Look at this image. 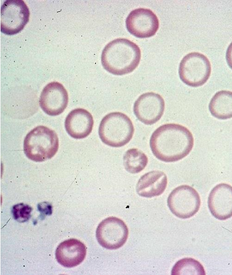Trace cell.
Instances as JSON below:
<instances>
[{
	"label": "cell",
	"instance_id": "cell-15",
	"mask_svg": "<svg viewBox=\"0 0 232 275\" xmlns=\"http://www.w3.org/2000/svg\"><path fill=\"white\" fill-rule=\"evenodd\" d=\"M166 185V174L160 170H152L140 177L137 182L136 190L141 196L152 198L162 194Z\"/></svg>",
	"mask_w": 232,
	"mask_h": 275
},
{
	"label": "cell",
	"instance_id": "cell-1",
	"mask_svg": "<svg viewBox=\"0 0 232 275\" xmlns=\"http://www.w3.org/2000/svg\"><path fill=\"white\" fill-rule=\"evenodd\" d=\"M194 138L186 127L176 124H166L152 134L150 145L154 156L160 160L169 162L188 156L194 146Z\"/></svg>",
	"mask_w": 232,
	"mask_h": 275
},
{
	"label": "cell",
	"instance_id": "cell-10",
	"mask_svg": "<svg viewBox=\"0 0 232 275\" xmlns=\"http://www.w3.org/2000/svg\"><path fill=\"white\" fill-rule=\"evenodd\" d=\"M164 108V101L160 95L148 92L140 95L135 101L134 112L141 122L146 125H151L160 120Z\"/></svg>",
	"mask_w": 232,
	"mask_h": 275
},
{
	"label": "cell",
	"instance_id": "cell-16",
	"mask_svg": "<svg viewBox=\"0 0 232 275\" xmlns=\"http://www.w3.org/2000/svg\"><path fill=\"white\" fill-rule=\"evenodd\" d=\"M212 116L220 119L226 120L232 118V92L222 90L212 96L208 106Z\"/></svg>",
	"mask_w": 232,
	"mask_h": 275
},
{
	"label": "cell",
	"instance_id": "cell-17",
	"mask_svg": "<svg viewBox=\"0 0 232 275\" xmlns=\"http://www.w3.org/2000/svg\"><path fill=\"white\" fill-rule=\"evenodd\" d=\"M123 161L126 171L130 174H137L142 171L146 166L148 158L142 150L132 148L125 152Z\"/></svg>",
	"mask_w": 232,
	"mask_h": 275
},
{
	"label": "cell",
	"instance_id": "cell-2",
	"mask_svg": "<svg viewBox=\"0 0 232 275\" xmlns=\"http://www.w3.org/2000/svg\"><path fill=\"white\" fill-rule=\"evenodd\" d=\"M141 58L138 46L126 38H116L108 42L101 56L104 68L110 74L123 75L132 72Z\"/></svg>",
	"mask_w": 232,
	"mask_h": 275
},
{
	"label": "cell",
	"instance_id": "cell-18",
	"mask_svg": "<svg viewBox=\"0 0 232 275\" xmlns=\"http://www.w3.org/2000/svg\"><path fill=\"white\" fill-rule=\"evenodd\" d=\"M172 275H204V268L198 260L192 258H184L178 261L172 270Z\"/></svg>",
	"mask_w": 232,
	"mask_h": 275
},
{
	"label": "cell",
	"instance_id": "cell-19",
	"mask_svg": "<svg viewBox=\"0 0 232 275\" xmlns=\"http://www.w3.org/2000/svg\"><path fill=\"white\" fill-rule=\"evenodd\" d=\"M32 211L31 206L23 203L14 205L12 209L14 218L20 222H26L30 218Z\"/></svg>",
	"mask_w": 232,
	"mask_h": 275
},
{
	"label": "cell",
	"instance_id": "cell-7",
	"mask_svg": "<svg viewBox=\"0 0 232 275\" xmlns=\"http://www.w3.org/2000/svg\"><path fill=\"white\" fill-rule=\"evenodd\" d=\"M168 206L171 212L180 218H188L199 210L200 199L197 191L188 185L175 188L168 198Z\"/></svg>",
	"mask_w": 232,
	"mask_h": 275
},
{
	"label": "cell",
	"instance_id": "cell-20",
	"mask_svg": "<svg viewBox=\"0 0 232 275\" xmlns=\"http://www.w3.org/2000/svg\"><path fill=\"white\" fill-rule=\"evenodd\" d=\"M226 58L228 66L232 70V42L227 48Z\"/></svg>",
	"mask_w": 232,
	"mask_h": 275
},
{
	"label": "cell",
	"instance_id": "cell-12",
	"mask_svg": "<svg viewBox=\"0 0 232 275\" xmlns=\"http://www.w3.org/2000/svg\"><path fill=\"white\" fill-rule=\"evenodd\" d=\"M208 206L212 215L220 220L232 216V186L222 183L216 186L208 198Z\"/></svg>",
	"mask_w": 232,
	"mask_h": 275
},
{
	"label": "cell",
	"instance_id": "cell-11",
	"mask_svg": "<svg viewBox=\"0 0 232 275\" xmlns=\"http://www.w3.org/2000/svg\"><path fill=\"white\" fill-rule=\"evenodd\" d=\"M68 94L63 85L57 82L46 84L42 90L40 105L42 110L51 116L62 114L68 104Z\"/></svg>",
	"mask_w": 232,
	"mask_h": 275
},
{
	"label": "cell",
	"instance_id": "cell-3",
	"mask_svg": "<svg viewBox=\"0 0 232 275\" xmlns=\"http://www.w3.org/2000/svg\"><path fill=\"white\" fill-rule=\"evenodd\" d=\"M58 145L56 132L46 126H39L26 134L24 142V151L29 159L43 162L55 155Z\"/></svg>",
	"mask_w": 232,
	"mask_h": 275
},
{
	"label": "cell",
	"instance_id": "cell-4",
	"mask_svg": "<svg viewBox=\"0 0 232 275\" xmlns=\"http://www.w3.org/2000/svg\"><path fill=\"white\" fill-rule=\"evenodd\" d=\"M134 126L130 118L120 112H112L102 120L98 134L106 144L115 148L127 144L134 134Z\"/></svg>",
	"mask_w": 232,
	"mask_h": 275
},
{
	"label": "cell",
	"instance_id": "cell-5",
	"mask_svg": "<svg viewBox=\"0 0 232 275\" xmlns=\"http://www.w3.org/2000/svg\"><path fill=\"white\" fill-rule=\"evenodd\" d=\"M211 66L204 54L192 52L186 55L180 62L178 74L181 80L188 86L198 87L209 78Z\"/></svg>",
	"mask_w": 232,
	"mask_h": 275
},
{
	"label": "cell",
	"instance_id": "cell-13",
	"mask_svg": "<svg viewBox=\"0 0 232 275\" xmlns=\"http://www.w3.org/2000/svg\"><path fill=\"white\" fill-rule=\"evenodd\" d=\"M94 119L91 114L85 109L78 108L67 116L64 126L66 132L72 138H84L92 131Z\"/></svg>",
	"mask_w": 232,
	"mask_h": 275
},
{
	"label": "cell",
	"instance_id": "cell-6",
	"mask_svg": "<svg viewBox=\"0 0 232 275\" xmlns=\"http://www.w3.org/2000/svg\"><path fill=\"white\" fill-rule=\"evenodd\" d=\"M29 9L23 0H6L0 8V31L14 35L22 31L29 20Z\"/></svg>",
	"mask_w": 232,
	"mask_h": 275
},
{
	"label": "cell",
	"instance_id": "cell-9",
	"mask_svg": "<svg viewBox=\"0 0 232 275\" xmlns=\"http://www.w3.org/2000/svg\"><path fill=\"white\" fill-rule=\"evenodd\" d=\"M126 25L132 34L138 38H146L155 34L159 27V22L150 10L138 8L130 12L126 18Z\"/></svg>",
	"mask_w": 232,
	"mask_h": 275
},
{
	"label": "cell",
	"instance_id": "cell-8",
	"mask_svg": "<svg viewBox=\"0 0 232 275\" xmlns=\"http://www.w3.org/2000/svg\"><path fill=\"white\" fill-rule=\"evenodd\" d=\"M128 230L123 220L116 217L110 216L102 220L96 230L98 242L104 248L116 250L126 242Z\"/></svg>",
	"mask_w": 232,
	"mask_h": 275
},
{
	"label": "cell",
	"instance_id": "cell-14",
	"mask_svg": "<svg viewBox=\"0 0 232 275\" xmlns=\"http://www.w3.org/2000/svg\"><path fill=\"white\" fill-rule=\"evenodd\" d=\"M86 247L80 240L70 238L62 242L56 250L58 262L66 268H72L80 264L86 256Z\"/></svg>",
	"mask_w": 232,
	"mask_h": 275
}]
</instances>
